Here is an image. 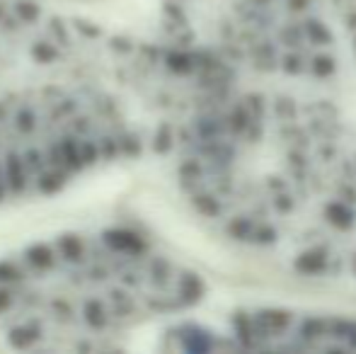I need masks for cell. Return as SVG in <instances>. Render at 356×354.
Returning <instances> with one entry per match:
<instances>
[{
    "label": "cell",
    "instance_id": "2",
    "mask_svg": "<svg viewBox=\"0 0 356 354\" xmlns=\"http://www.w3.org/2000/svg\"><path fill=\"white\" fill-rule=\"evenodd\" d=\"M202 293L197 274L177 272L136 231L58 233L0 257V337L24 352L117 350L145 318Z\"/></svg>",
    "mask_w": 356,
    "mask_h": 354
},
{
    "label": "cell",
    "instance_id": "10",
    "mask_svg": "<svg viewBox=\"0 0 356 354\" xmlns=\"http://www.w3.org/2000/svg\"><path fill=\"white\" fill-rule=\"evenodd\" d=\"M354 269H356V262H354Z\"/></svg>",
    "mask_w": 356,
    "mask_h": 354
},
{
    "label": "cell",
    "instance_id": "5",
    "mask_svg": "<svg viewBox=\"0 0 356 354\" xmlns=\"http://www.w3.org/2000/svg\"><path fill=\"white\" fill-rule=\"evenodd\" d=\"M228 231L233 238H248L250 233V221H245V218H233V221L228 223Z\"/></svg>",
    "mask_w": 356,
    "mask_h": 354
},
{
    "label": "cell",
    "instance_id": "7",
    "mask_svg": "<svg viewBox=\"0 0 356 354\" xmlns=\"http://www.w3.org/2000/svg\"><path fill=\"white\" fill-rule=\"evenodd\" d=\"M332 71H334L332 58H327V56H318V58H315V73H318V76H330Z\"/></svg>",
    "mask_w": 356,
    "mask_h": 354
},
{
    "label": "cell",
    "instance_id": "8",
    "mask_svg": "<svg viewBox=\"0 0 356 354\" xmlns=\"http://www.w3.org/2000/svg\"><path fill=\"white\" fill-rule=\"evenodd\" d=\"M262 323H269L274 328H284L289 323V316L286 313H262Z\"/></svg>",
    "mask_w": 356,
    "mask_h": 354
},
{
    "label": "cell",
    "instance_id": "4",
    "mask_svg": "<svg viewBox=\"0 0 356 354\" xmlns=\"http://www.w3.org/2000/svg\"><path fill=\"white\" fill-rule=\"evenodd\" d=\"M296 267L300 269V272H308V274H318L325 269V252L315 250V252H305V255H300L298 260H296Z\"/></svg>",
    "mask_w": 356,
    "mask_h": 354
},
{
    "label": "cell",
    "instance_id": "9",
    "mask_svg": "<svg viewBox=\"0 0 356 354\" xmlns=\"http://www.w3.org/2000/svg\"><path fill=\"white\" fill-rule=\"evenodd\" d=\"M305 3H308V0H291V8L300 10V8H305Z\"/></svg>",
    "mask_w": 356,
    "mask_h": 354
},
{
    "label": "cell",
    "instance_id": "1",
    "mask_svg": "<svg viewBox=\"0 0 356 354\" xmlns=\"http://www.w3.org/2000/svg\"><path fill=\"white\" fill-rule=\"evenodd\" d=\"M163 51L37 0H0V209L175 146L150 83Z\"/></svg>",
    "mask_w": 356,
    "mask_h": 354
},
{
    "label": "cell",
    "instance_id": "3",
    "mask_svg": "<svg viewBox=\"0 0 356 354\" xmlns=\"http://www.w3.org/2000/svg\"><path fill=\"white\" fill-rule=\"evenodd\" d=\"M327 221L337 228H349L354 223V214L349 207H344L342 202H334L327 207Z\"/></svg>",
    "mask_w": 356,
    "mask_h": 354
},
{
    "label": "cell",
    "instance_id": "6",
    "mask_svg": "<svg viewBox=\"0 0 356 354\" xmlns=\"http://www.w3.org/2000/svg\"><path fill=\"white\" fill-rule=\"evenodd\" d=\"M308 32H310V37H313L315 42H320V44H327L330 39H332V37H330V32L320 22H308Z\"/></svg>",
    "mask_w": 356,
    "mask_h": 354
}]
</instances>
